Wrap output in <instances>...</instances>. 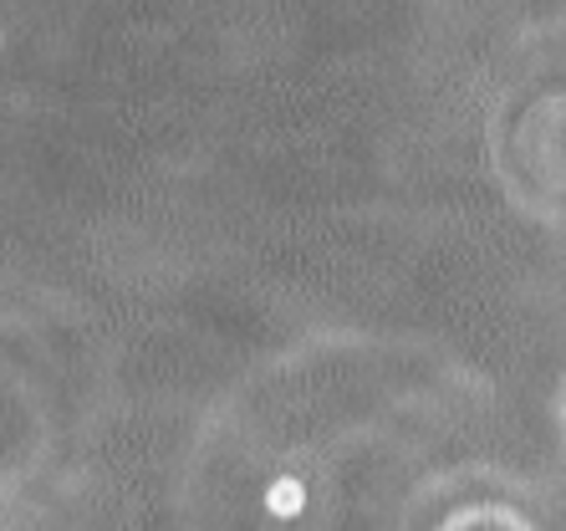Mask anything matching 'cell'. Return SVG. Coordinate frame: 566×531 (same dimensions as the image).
<instances>
[{
	"mask_svg": "<svg viewBox=\"0 0 566 531\" xmlns=\"http://www.w3.org/2000/svg\"><path fill=\"white\" fill-rule=\"evenodd\" d=\"M439 531H536V521L511 511V506H464Z\"/></svg>",
	"mask_w": 566,
	"mask_h": 531,
	"instance_id": "6da1fadb",
	"label": "cell"
},
{
	"mask_svg": "<svg viewBox=\"0 0 566 531\" xmlns=\"http://www.w3.org/2000/svg\"><path fill=\"white\" fill-rule=\"evenodd\" d=\"M556 435H562V450H566V378L556 388Z\"/></svg>",
	"mask_w": 566,
	"mask_h": 531,
	"instance_id": "7a4b0ae2",
	"label": "cell"
}]
</instances>
